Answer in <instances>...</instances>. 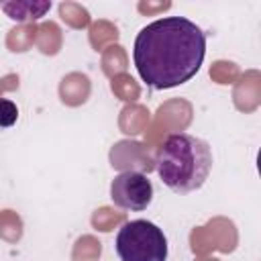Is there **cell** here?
I'll list each match as a JSON object with an SVG mask.
<instances>
[{"label":"cell","mask_w":261,"mask_h":261,"mask_svg":"<svg viewBox=\"0 0 261 261\" xmlns=\"http://www.w3.org/2000/svg\"><path fill=\"white\" fill-rule=\"evenodd\" d=\"M206 57V33L186 16H163L143 27L133 45V61L151 90H171L190 82Z\"/></svg>","instance_id":"6da1fadb"},{"label":"cell","mask_w":261,"mask_h":261,"mask_svg":"<svg viewBox=\"0 0 261 261\" xmlns=\"http://www.w3.org/2000/svg\"><path fill=\"white\" fill-rule=\"evenodd\" d=\"M155 169L163 186L175 194H190L200 190L212 169L210 145L194 135H169L155 159Z\"/></svg>","instance_id":"7a4b0ae2"},{"label":"cell","mask_w":261,"mask_h":261,"mask_svg":"<svg viewBox=\"0 0 261 261\" xmlns=\"http://www.w3.org/2000/svg\"><path fill=\"white\" fill-rule=\"evenodd\" d=\"M114 251L120 261H165L169 247L165 232L157 224L137 218L118 228Z\"/></svg>","instance_id":"3957f363"},{"label":"cell","mask_w":261,"mask_h":261,"mask_svg":"<svg viewBox=\"0 0 261 261\" xmlns=\"http://www.w3.org/2000/svg\"><path fill=\"white\" fill-rule=\"evenodd\" d=\"M110 200L122 210L141 212L153 200V184L141 171H122L110 184Z\"/></svg>","instance_id":"277c9868"},{"label":"cell","mask_w":261,"mask_h":261,"mask_svg":"<svg viewBox=\"0 0 261 261\" xmlns=\"http://www.w3.org/2000/svg\"><path fill=\"white\" fill-rule=\"evenodd\" d=\"M0 8L6 12L10 20L16 22H29L39 20L45 16V12L51 8V2H39V0H12V2H0Z\"/></svg>","instance_id":"5b68a950"},{"label":"cell","mask_w":261,"mask_h":261,"mask_svg":"<svg viewBox=\"0 0 261 261\" xmlns=\"http://www.w3.org/2000/svg\"><path fill=\"white\" fill-rule=\"evenodd\" d=\"M18 120V106L8 100V98H0V126H12Z\"/></svg>","instance_id":"8992f818"}]
</instances>
